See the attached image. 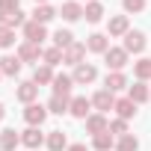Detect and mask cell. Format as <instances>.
Returning a JSON list of instances; mask_svg holds the SVG:
<instances>
[{
  "instance_id": "cell-1",
  "label": "cell",
  "mask_w": 151,
  "mask_h": 151,
  "mask_svg": "<svg viewBox=\"0 0 151 151\" xmlns=\"http://www.w3.org/2000/svg\"><path fill=\"white\" fill-rule=\"evenodd\" d=\"M74 83L77 86H89V83H95V77H98V68L92 65V62H80L77 68H74Z\"/></svg>"
},
{
  "instance_id": "cell-2",
  "label": "cell",
  "mask_w": 151,
  "mask_h": 151,
  "mask_svg": "<svg viewBox=\"0 0 151 151\" xmlns=\"http://www.w3.org/2000/svg\"><path fill=\"white\" fill-rule=\"evenodd\" d=\"M127 56H130V53H127L124 47H110V50L104 53V62H107L110 71H122V68L127 65Z\"/></svg>"
},
{
  "instance_id": "cell-3",
  "label": "cell",
  "mask_w": 151,
  "mask_h": 151,
  "mask_svg": "<svg viewBox=\"0 0 151 151\" xmlns=\"http://www.w3.org/2000/svg\"><path fill=\"white\" fill-rule=\"evenodd\" d=\"M45 119H47V107H45V104H27V110H24V122H27L30 127H42Z\"/></svg>"
},
{
  "instance_id": "cell-4",
  "label": "cell",
  "mask_w": 151,
  "mask_h": 151,
  "mask_svg": "<svg viewBox=\"0 0 151 151\" xmlns=\"http://www.w3.org/2000/svg\"><path fill=\"white\" fill-rule=\"evenodd\" d=\"M68 113L74 116V119H89L92 116V98H86V95H77V98H71V107H68Z\"/></svg>"
},
{
  "instance_id": "cell-5",
  "label": "cell",
  "mask_w": 151,
  "mask_h": 151,
  "mask_svg": "<svg viewBox=\"0 0 151 151\" xmlns=\"http://www.w3.org/2000/svg\"><path fill=\"white\" fill-rule=\"evenodd\" d=\"M127 33H130V18L127 15H113L110 24H107V36L119 39V36H127Z\"/></svg>"
},
{
  "instance_id": "cell-6",
  "label": "cell",
  "mask_w": 151,
  "mask_h": 151,
  "mask_svg": "<svg viewBox=\"0 0 151 151\" xmlns=\"http://www.w3.org/2000/svg\"><path fill=\"white\" fill-rule=\"evenodd\" d=\"M145 45H148L145 33H142V30H130V33L124 36V45H122V47H124L127 53H142V50H145Z\"/></svg>"
},
{
  "instance_id": "cell-7",
  "label": "cell",
  "mask_w": 151,
  "mask_h": 151,
  "mask_svg": "<svg viewBox=\"0 0 151 151\" xmlns=\"http://www.w3.org/2000/svg\"><path fill=\"white\" fill-rule=\"evenodd\" d=\"M45 39H47V30H45V24H39V21H27V24H24V42L42 45Z\"/></svg>"
},
{
  "instance_id": "cell-8",
  "label": "cell",
  "mask_w": 151,
  "mask_h": 151,
  "mask_svg": "<svg viewBox=\"0 0 151 151\" xmlns=\"http://www.w3.org/2000/svg\"><path fill=\"white\" fill-rule=\"evenodd\" d=\"M42 45H33V42H21L18 45V59L21 62H36L39 65V59H42Z\"/></svg>"
},
{
  "instance_id": "cell-9",
  "label": "cell",
  "mask_w": 151,
  "mask_h": 151,
  "mask_svg": "<svg viewBox=\"0 0 151 151\" xmlns=\"http://www.w3.org/2000/svg\"><path fill=\"white\" fill-rule=\"evenodd\" d=\"M92 107H95L98 113H110V110L116 107V95H113L110 89H98V92L92 95Z\"/></svg>"
},
{
  "instance_id": "cell-10",
  "label": "cell",
  "mask_w": 151,
  "mask_h": 151,
  "mask_svg": "<svg viewBox=\"0 0 151 151\" xmlns=\"http://www.w3.org/2000/svg\"><path fill=\"white\" fill-rule=\"evenodd\" d=\"M50 86H53V95H59V98H71V89L77 86V83H74L71 74H56Z\"/></svg>"
},
{
  "instance_id": "cell-11",
  "label": "cell",
  "mask_w": 151,
  "mask_h": 151,
  "mask_svg": "<svg viewBox=\"0 0 151 151\" xmlns=\"http://www.w3.org/2000/svg\"><path fill=\"white\" fill-rule=\"evenodd\" d=\"M45 139H47V136H45L39 127H27V130H21V145H27L30 151H39Z\"/></svg>"
},
{
  "instance_id": "cell-12",
  "label": "cell",
  "mask_w": 151,
  "mask_h": 151,
  "mask_svg": "<svg viewBox=\"0 0 151 151\" xmlns=\"http://www.w3.org/2000/svg\"><path fill=\"white\" fill-rule=\"evenodd\" d=\"M86 50H92V53H107L110 50V36L107 33H92L89 39H86Z\"/></svg>"
},
{
  "instance_id": "cell-13",
  "label": "cell",
  "mask_w": 151,
  "mask_h": 151,
  "mask_svg": "<svg viewBox=\"0 0 151 151\" xmlns=\"http://www.w3.org/2000/svg\"><path fill=\"white\" fill-rule=\"evenodd\" d=\"M21 59L18 53H6V56H0V74H6V77H15V74H21Z\"/></svg>"
},
{
  "instance_id": "cell-14",
  "label": "cell",
  "mask_w": 151,
  "mask_h": 151,
  "mask_svg": "<svg viewBox=\"0 0 151 151\" xmlns=\"http://www.w3.org/2000/svg\"><path fill=\"white\" fill-rule=\"evenodd\" d=\"M15 95H18L21 104H36V98H39V86H36L33 80H24V83L15 89Z\"/></svg>"
},
{
  "instance_id": "cell-15",
  "label": "cell",
  "mask_w": 151,
  "mask_h": 151,
  "mask_svg": "<svg viewBox=\"0 0 151 151\" xmlns=\"http://www.w3.org/2000/svg\"><path fill=\"white\" fill-rule=\"evenodd\" d=\"M127 98L139 107V104H145V101H151V89L142 83V80H136L133 86H127Z\"/></svg>"
},
{
  "instance_id": "cell-16",
  "label": "cell",
  "mask_w": 151,
  "mask_h": 151,
  "mask_svg": "<svg viewBox=\"0 0 151 151\" xmlns=\"http://www.w3.org/2000/svg\"><path fill=\"white\" fill-rule=\"evenodd\" d=\"M104 130H110V122H107V116H104V113H92V116L86 119V133L98 136V133H104Z\"/></svg>"
},
{
  "instance_id": "cell-17",
  "label": "cell",
  "mask_w": 151,
  "mask_h": 151,
  "mask_svg": "<svg viewBox=\"0 0 151 151\" xmlns=\"http://www.w3.org/2000/svg\"><path fill=\"white\" fill-rule=\"evenodd\" d=\"M83 59H86V45H83V42H74L71 47H65V59H62V62H68V65L77 68Z\"/></svg>"
},
{
  "instance_id": "cell-18",
  "label": "cell",
  "mask_w": 151,
  "mask_h": 151,
  "mask_svg": "<svg viewBox=\"0 0 151 151\" xmlns=\"http://www.w3.org/2000/svg\"><path fill=\"white\" fill-rule=\"evenodd\" d=\"M104 89H110V92L116 95V92L127 89V77H124L122 71H107V80H104Z\"/></svg>"
},
{
  "instance_id": "cell-19",
  "label": "cell",
  "mask_w": 151,
  "mask_h": 151,
  "mask_svg": "<svg viewBox=\"0 0 151 151\" xmlns=\"http://www.w3.org/2000/svg\"><path fill=\"white\" fill-rule=\"evenodd\" d=\"M53 77H56L53 68H50V65H45V62H42V65H36V71H33V83H36V86H50V83H53Z\"/></svg>"
},
{
  "instance_id": "cell-20",
  "label": "cell",
  "mask_w": 151,
  "mask_h": 151,
  "mask_svg": "<svg viewBox=\"0 0 151 151\" xmlns=\"http://www.w3.org/2000/svg\"><path fill=\"white\" fill-rule=\"evenodd\" d=\"M18 145H21V133L15 127H6L3 133H0V148H3V151H15Z\"/></svg>"
},
{
  "instance_id": "cell-21",
  "label": "cell",
  "mask_w": 151,
  "mask_h": 151,
  "mask_svg": "<svg viewBox=\"0 0 151 151\" xmlns=\"http://www.w3.org/2000/svg\"><path fill=\"white\" fill-rule=\"evenodd\" d=\"M0 24L9 27V30H15V27H24V24H27V15H24L21 9H15V12H0Z\"/></svg>"
},
{
  "instance_id": "cell-22",
  "label": "cell",
  "mask_w": 151,
  "mask_h": 151,
  "mask_svg": "<svg viewBox=\"0 0 151 151\" xmlns=\"http://www.w3.org/2000/svg\"><path fill=\"white\" fill-rule=\"evenodd\" d=\"M116 113H119V119H124V122H130L133 116H136V104L130 101V98H116V107H113Z\"/></svg>"
},
{
  "instance_id": "cell-23",
  "label": "cell",
  "mask_w": 151,
  "mask_h": 151,
  "mask_svg": "<svg viewBox=\"0 0 151 151\" xmlns=\"http://www.w3.org/2000/svg\"><path fill=\"white\" fill-rule=\"evenodd\" d=\"M59 15H62L65 21H80V18H83V6L77 3V0H68V3H62Z\"/></svg>"
},
{
  "instance_id": "cell-24",
  "label": "cell",
  "mask_w": 151,
  "mask_h": 151,
  "mask_svg": "<svg viewBox=\"0 0 151 151\" xmlns=\"http://www.w3.org/2000/svg\"><path fill=\"white\" fill-rule=\"evenodd\" d=\"M45 107H47V113H53V116H62V113H68V107H71V98H59V95H50V101H47Z\"/></svg>"
},
{
  "instance_id": "cell-25",
  "label": "cell",
  "mask_w": 151,
  "mask_h": 151,
  "mask_svg": "<svg viewBox=\"0 0 151 151\" xmlns=\"http://www.w3.org/2000/svg\"><path fill=\"white\" fill-rule=\"evenodd\" d=\"M92 148H95V151H110V148H116V136H113L110 130H104V133L92 136Z\"/></svg>"
},
{
  "instance_id": "cell-26",
  "label": "cell",
  "mask_w": 151,
  "mask_h": 151,
  "mask_svg": "<svg viewBox=\"0 0 151 151\" xmlns=\"http://www.w3.org/2000/svg\"><path fill=\"white\" fill-rule=\"evenodd\" d=\"M45 142H47V151H65V148H68V139H65L62 130H50Z\"/></svg>"
},
{
  "instance_id": "cell-27",
  "label": "cell",
  "mask_w": 151,
  "mask_h": 151,
  "mask_svg": "<svg viewBox=\"0 0 151 151\" xmlns=\"http://www.w3.org/2000/svg\"><path fill=\"white\" fill-rule=\"evenodd\" d=\"M83 18H86L89 24H98V21L104 18V6L98 3V0H92V3H86V6H83Z\"/></svg>"
},
{
  "instance_id": "cell-28",
  "label": "cell",
  "mask_w": 151,
  "mask_h": 151,
  "mask_svg": "<svg viewBox=\"0 0 151 151\" xmlns=\"http://www.w3.org/2000/svg\"><path fill=\"white\" fill-rule=\"evenodd\" d=\"M59 12L50 6V3H42V6H36V12H33V21H39V24H47V21H53Z\"/></svg>"
},
{
  "instance_id": "cell-29",
  "label": "cell",
  "mask_w": 151,
  "mask_h": 151,
  "mask_svg": "<svg viewBox=\"0 0 151 151\" xmlns=\"http://www.w3.org/2000/svg\"><path fill=\"white\" fill-rule=\"evenodd\" d=\"M133 74H136V80H151V59L148 56H142V59H136L133 62Z\"/></svg>"
},
{
  "instance_id": "cell-30",
  "label": "cell",
  "mask_w": 151,
  "mask_h": 151,
  "mask_svg": "<svg viewBox=\"0 0 151 151\" xmlns=\"http://www.w3.org/2000/svg\"><path fill=\"white\" fill-rule=\"evenodd\" d=\"M42 59H45V65H50V68H53V65H59V62L65 59V50L53 45V47H47V50L42 53Z\"/></svg>"
},
{
  "instance_id": "cell-31",
  "label": "cell",
  "mask_w": 151,
  "mask_h": 151,
  "mask_svg": "<svg viewBox=\"0 0 151 151\" xmlns=\"http://www.w3.org/2000/svg\"><path fill=\"white\" fill-rule=\"evenodd\" d=\"M116 151H139V139L133 133H124L116 139Z\"/></svg>"
},
{
  "instance_id": "cell-32",
  "label": "cell",
  "mask_w": 151,
  "mask_h": 151,
  "mask_svg": "<svg viewBox=\"0 0 151 151\" xmlns=\"http://www.w3.org/2000/svg\"><path fill=\"white\" fill-rule=\"evenodd\" d=\"M53 45L62 47V50L71 47V45H74V33H71V30H56V33H53Z\"/></svg>"
},
{
  "instance_id": "cell-33",
  "label": "cell",
  "mask_w": 151,
  "mask_h": 151,
  "mask_svg": "<svg viewBox=\"0 0 151 151\" xmlns=\"http://www.w3.org/2000/svg\"><path fill=\"white\" fill-rule=\"evenodd\" d=\"M12 45H15V30L0 24V47H12Z\"/></svg>"
},
{
  "instance_id": "cell-34",
  "label": "cell",
  "mask_w": 151,
  "mask_h": 151,
  "mask_svg": "<svg viewBox=\"0 0 151 151\" xmlns=\"http://www.w3.org/2000/svg\"><path fill=\"white\" fill-rule=\"evenodd\" d=\"M110 133H113L116 139L124 136V133H127V122H124V119H113V122H110Z\"/></svg>"
},
{
  "instance_id": "cell-35",
  "label": "cell",
  "mask_w": 151,
  "mask_h": 151,
  "mask_svg": "<svg viewBox=\"0 0 151 151\" xmlns=\"http://www.w3.org/2000/svg\"><path fill=\"white\" fill-rule=\"evenodd\" d=\"M122 6H124V12H142L145 9V0H122Z\"/></svg>"
},
{
  "instance_id": "cell-36",
  "label": "cell",
  "mask_w": 151,
  "mask_h": 151,
  "mask_svg": "<svg viewBox=\"0 0 151 151\" xmlns=\"http://www.w3.org/2000/svg\"><path fill=\"white\" fill-rule=\"evenodd\" d=\"M18 9V0H0V12H15Z\"/></svg>"
},
{
  "instance_id": "cell-37",
  "label": "cell",
  "mask_w": 151,
  "mask_h": 151,
  "mask_svg": "<svg viewBox=\"0 0 151 151\" xmlns=\"http://www.w3.org/2000/svg\"><path fill=\"white\" fill-rule=\"evenodd\" d=\"M65 151H89V148H86V145H83V142H74V145H68V148H65Z\"/></svg>"
},
{
  "instance_id": "cell-38",
  "label": "cell",
  "mask_w": 151,
  "mask_h": 151,
  "mask_svg": "<svg viewBox=\"0 0 151 151\" xmlns=\"http://www.w3.org/2000/svg\"><path fill=\"white\" fill-rule=\"evenodd\" d=\"M3 119H6V107H3V104H0V122H3Z\"/></svg>"
},
{
  "instance_id": "cell-39",
  "label": "cell",
  "mask_w": 151,
  "mask_h": 151,
  "mask_svg": "<svg viewBox=\"0 0 151 151\" xmlns=\"http://www.w3.org/2000/svg\"><path fill=\"white\" fill-rule=\"evenodd\" d=\"M42 3H47V0H36V6H42Z\"/></svg>"
},
{
  "instance_id": "cell-40",
  "label": "cell",
  "mask_w": 151,
  "mask_h": 151,
  "mask_svg": "<svg viewBox=\"0 0 151 151\" xmlns=\"http://www.w3.org/2000/svg\"><path fill=\"white\" fill-rule=\"evenodd\" d=\"M86 3H92V0H86Z\"/></svg>"
},
{
  "instance_id": "cell-41",
  "label": "cell",
  "mask_w": 151,
  "mask_h": 151,
  "mask_svg": "<svg viewBox=\"0 0 151 151\" xmlns=\"http://www.w3.org/2000/svg\"><path fill=\"white\" fill-rule=\"evenodd\" d=\"M0 77H3V74H0Z\"/></svg>"
}]
</instances>
